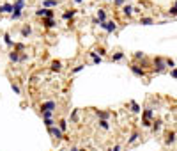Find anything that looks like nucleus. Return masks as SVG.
<instances>
[{
  "label": "nucleus",
  "instance_id": "obj_31",
  "mask_svg": "<svg viewBox=\"0 0 177 151\" xmlns=\"http://www.w3.org/2000/svg\"><path fill=\"white\" fill-rule=\"evenodd\" d=\"M126 0H114V5L115 7H121V5H124Z\"/></svg>",
  "mask_w": 177,
  "mask_h": 151
},
{
  "label": "nucleus",
  "instance_id": "obj_22",
  "mask_svg": "<svg viewBox=\"0 0 177 151\" xmlns=\"http://www.w3.org/2000/svg\"><path fill=\"white\" fill-rule=\"evenodd\" d=\"M90 57H92V60L94 62H96V64H99V62H101V57H99V55H97V53H96V52H90Z\"/></svg>",
  "mask_w": 177,
  "mask_h": 151
},
{
  "label": "nucleus",
  "instance_id": "obj_16",
  "mask_svg": "<svg viewBox=\"0 0 177 151\" xmlns=\"http://www.w3.org/2000/svg\"><path fill=\"white\" fill-rule=\"evenodd\" d=\"M52 70L53 71H60L62 70V62H60V60H53L52 62Z\"/></svg>",
  "mask_w": 177,
  "mask_h": 151
},
{
  "label": "nucleus",
  "instance_id": "obj_30",
  "mask_svg": "<svg viewBox=\"0 0 177 151\" xmlns=\"http://www.w3.org/2000/svg\"><path fill=\"white\" fill-rule=\"evenodd\" d=\"M135 59H145V53H144V52H136Z\"/></svg>",
  "mask_w": 177,
  "mask_h": 151
},
{
  "label": "nucleus",
  "instance_id": "obj_2",
  "mask_svg": "<svg viewBox=\"0 0 177 151\" xmlns=\"http://www.w3.org/2000/svg\"><path fill=\"white\" fill-rule=\"evenodd\" d=\"M44 110L55 112V110H57V101H53V100L43 101V103H41V112H44Z\"/></svg>",
  "mask_w": 177,
  "mask_h": 151
},
{
  "label": "nucleus",
  "instance_id": "obj_23",
  "mask_svg": "<svg viewBox=\"0 0 177 151\" xmlns=\"http://www.w3.org/2000/svg\"><path fill=\"white\" fill-rule=\"evenodd\" d=\"M59 128H60L62 131H66V130H67V121H66V119H60V121H59Z\"/></svg>",
  "mask_w": 177,
  "mask_h": 151
},
{
  "label": "nucleus",
  "instance_id": "obj_1",
  "mask_svg": "<svg viewBox=\"0 0 177 151\" xmlns=\"http://www.w3.org/2000/svg\"><path fill=\"white\" fill-rule=\"evenodd\" d=\"M154 70H156V73H163V71L167 70V59H163V57H154Z\"/></svg>",
  "mask_w": 177,
  "mask_h": 151
},
{
  "label": "nucleus",
  "instance_id": "obj_37",
  "mask_svg": "<svg viewBox=\"0 0 177 151\" xmlns=\"http://www.w3.org/2000/svg\"><path fill=\"white\" fill-rule=\"evenodd\" d=\"M4 41H5V43H7V45H12V41H11V38H9V36H7V34H5V36H4Z\"/></svg>",
  "mask_w": 177,
  "mask_h": 151
},
{
  "label": "nucleus",
  "instance_id": "obj_14",
  "mask_svg": "<svg viewBox=\"0 0 177 151\" xmlns=\"http://www.w3.org/2000/svg\"><path fill=\"white\" fill-rule=\"evenodd\" d=\"M97 126H99V128H103V130H110V124H108V121H106V119H99V121H97Z\"/></svg>",
  "mask_w": 177,
  "mask_h": 151
},
{
  "label": "nucleus",
  "instance_id": "obj_20",
  "mask_svg": "<svg viewBox=\"0 0 177 151\" xmlns=\"http://www.w3.org/2000/svg\"><path fill=\"white\" fill-rule=\"evenodd\" d=\"M96 116L99 119H108V112H104V110H96Z\"/></svg>",
  "mask_w": 177,
  "mask_h": 151
},
{
  "label": "nucleus",
  "instance_id": "obj_3",
  "mask_svg": "<svg viewBox=\"0 0 177 151\" xmlns=\"http://www.w3.org/2000/svg\"><path fill=\"white\" fill-rule=\"evenodd\" d=\"M175 139H177V133L174 130H168L167 133H165V144H167V146H172V144L175 142Z\"/></svg>",
  "mask_w": 177,
  "mask_h": 151
},
{
  "label": "nucleus",
  "instance_id": "obj_11",
  "mask_svg": "<svg viewBox=\"0 0 177 151\" xmlns=\"http://www.w3.org/2000/svg\"><path fill=\"white\" fill-rule=\"evenodd\" d=\"M106 32H108V34H112V32H115V30H117V25H115V21H106Z\"/></svg>",
  "mask_w": 177,
  "mask_h": 151
},
{
  "label": "nucleus",
  "instance_id": "obj_10",
  "mask_svg": "<svg viewBox=\"0 0 177 151\" xmlns=\"http://www.w3.org/2000/svg\"><path fill=\"white\" fill-rule=\"evenodd\" d=\"M140 23H142V25H152V23H156V21H154V18H151V16H142V18H140Z\"/></svg>",
  "mask_w": 177,
  "mask_h": 151
},
{
  "label": "nucleus",
  "instance_id": "obj_41",
  "mask_svg": "<svg viewBox=\"0 0 177 151\" xmlns=\"http://www.w3.org/2000/svg\"><path fill=\"white\" fill-rule=\"evenodd\" d=\"M103 2H114V0H103Z\"/></svg>",
  "mask_w": 177,
  "mask_h": 151
},
{
  "label": "nucleus",
  "instance_id": "obj_32",
  "mask_svg": "<svg viewBox=\"0 0 177 151\" xmlns=\"http://www.w3.org/2000/svg\"><path fill=\"white\" fill-rule=\"evenodd\" d=\"M78 114H80L78 110H73V114H71V121H73V123H74L76 119H78Z\"/></svg>",
  "mask_w": 177,
  "mask_h": 151
},
{
  "label": "nucleus",
  "instance_id": "obj_24",
  "mask_svg": "<svg viewBox=\"0 0 177 151\" xmlns=\"http://www.w3.org/2000/svg\"><path fill=\"white\" fill-rule=\"evenodd\" d=\"M23 5H25L23 2H16V4H14V13H21V9H23Z\"/></svg>",
  "mask_w": 177,
  "mask_h": 151
},
{
  "label": "nucleus",
  "instance_id": "obj_8",
  "mask_svg": "<svg viewBox=\"0 0 177 151\" xmlns=\"http://www.w3.org/2000/svg\"><path fill=\"white\" fill-rule=\"evenodd\" d=\"M55 5H59V0H44L43 2V7L44 9H50V7H55Z\"/></svg>",
  "mask_w": 177,
  "mask_h": 151
},
{
  "label": "nucleus",
  "instance_id": "obj_42",
  "mask_svg": "<svg viewBox=\"0 0 177 151\" xmlns=\"http://www.w3.org/2000/svg\"><path fill=\"white\" fill-rule=\"evenodd\" d=\"M18 2H23V4H25V0H18Z\"/></svg>",
  "mask_w": 177,
  "mask_h": 151
},
{
  "label": "nucleus",
  "instance_id": "obj_26",
  "mask_svg": "<svg viewBox=\"0 0 177 151\" xmlns=\"http://www.w3.org/2000/svg\"><path fill=\"white\" fill-rule=\"evenodd\" d=\"M167 66L170 68V70H174V68H175V60L174 59H167Z\"/></svg>",
  "mask_w": 177,
  "mask_h": 151
},
{
  "label": "nucleus",
  "instance_id": "obj_21",
  "mask_svg": "<svg viewBox=\"0 0 177 151\" xmlns=\"http://www.w3.org/2000/svg\"><path fill=\"white\" fill-rule=\"evenodd\" d=\"M122 59H124V53L122 52H117V53L112 55V60H122Z\"/></svg>",
  "mask_w": 177,
  "mask_h": 151
},
{
  "label": "nucleus",
  "instance_id": "obj_28",
  "mask_svg": "<svg viewBox=\"0 0 177 151\" xmlns=\"http://www.w3.org/2000/svg\"><path fill=\"white\" fill-rule=\"evenodd\" d=\"M44 124H46L48 128H52V126H55V121L53 119H44Z\"/></svg>",
  "mask_w": 177,
  "mask_h": 151
},
{
  "label": "nucleus",
  "instance_id": "obj_39",
  "mask_svg": "<svg viewBox=\"0 0 177 151\" xmlns=\"http://www.w3.org/2000/svg\"><path fill=\"white\" fill-rule=\"evenodd\" d=\"M71 151H80V149H78V148H74V146H73V148H71Z\"/></svg>",
  "mask_w": 177,
  "mask_h": 151
},
{
  "label": "nucleus",
  "instance_id": "obj_36",
  "mask_svg": "<svg viewBox=\"0 0 177 151\" xmlns=\"http://www.w3.org/2000/svg\"><path fill=\"white\" fill-rule=\"evenodd\" d=\"M20 16H21V13H12V14H11V18H12V20H18Z\"/></svg>",
  "mask_w": 177,
  "mask_h": 151
},
{
  "label": "nucleus",
  "instance_id": "obj_13",
  "mask_svg": "<svg viewBox=\"0 0 177 151\" xmlns=\"http://www.w3.org/2000/svg\"><path fill=\"white\" fill-rule=\"evenodd\" d=\"M161 126H163V121H154V123H152V131H154V133H158V131L161 130Z\"/></svg>",
  "mask_w": 177,
  "mask_h": 151
},
{
  "label": "nucleus",
  "instance_id": "obj_17",
  "mask_svg": "<svg viewBox=\"0 0 177 151\" xmlns=\"http://www.w3.org/2000/svg\"><path fill=\"white\" fill-rule=\"evenodd\" d=\"M30 32H32L30 25H25V27L21 29V36H23V38H27V36H30Z\"/></svg>",
  "mask_w": 177,
  "mask_h": 151
},
{
  "label": "nucleus",
  "instance_id": "obj_18",
  "mask_svg": "<svg viewBox=\"0 0 177 151\" xmlns=\"http://www.w3.org/2000/svg\"><path fill=\"white\" fill-rule=\"evenodd\" d=\"M74 14H76V11H66V13L62 14V18H64V20H71Z\"/></svg>",
  "mask_w": 177,
  "mask_h": 151
},
{
  "label": "nucleus",
  "instance_id": "obj_19",
  "mask_svg": "<svg viewBox=\"0 0 177 151\" xmlns=\"http://www.w3.org/2000/svg\"><path fill=\"white\" fill-rule=\"evenodd\" d=\"M9 59L12 60V62H18V60H20V55H18V52H16V50L11 52V53H9Z\"/></svg>",
  "mask_w": 177,
  "mask_h": 151
},
{
  "label": "nucleus",
  "instance_id": "obj_15",
  "mask_svg": "<svg viewBox=\"0 0 177 151\" xmlns=\"http://www.w3.org/2000/svg\"><path fill=\"white\" fill-rule=\"evenodd\" d=\"M138 139H140V133H138V131H133V135L129 137V141H128V144L131 146V144H135V142L138 141Z\"/></svg>",
  "mask_w": 177,
  "mask_h": 151
},
{
  "label": "nucleus",
  "instance_id": "obj_34",
  "mask_svg": "<svg viewBox=\"0 0 177 151\" xmlns=\"http://www.w3.org/2000/svg\"><path fill=\"white\" fill-rule=\"evenodd\" d=\"M23 48H25V46H23L21 43H14V50H23Z\"/></svg>",
  "mask_w": 177,
  "mask_h": 151
},
{
  "label": "nucleus",
  "instance_id": "obj_12",
  "mask_svg": "<svg viewBox=\"0 0 177 151\" xmlns=\"http://www.w3.org/2000/svg\"><path fill=\"white\" fill-rule=\"evenodd\" d=\"M43 23H44V27H48V29H52V27H55V25H57L53 18H43Z\"/></svg>",
  "mask_w": 177,
  "mask_h": 151
},
{
  "label": "nucleus",
  "instance_id": "obj_29",
  "mask_svg": "<svg viewBox=\"0 0 177 151\" xmlns=\"http://www.w3.org/2000/svg\"><path fill=\"white\" fill-rule=\"evenodd\" d=\"M85 68V64H78V66H74L73 68V73H78V71H82Z\"/></svg>",
  "mask_w": 177,
  "mask_h": 151
},
{
  "label": "nucleus",
  "instance_id": "obj_43",
  "mask_svg": "<svg viewBox=\"0 0 177 151\" xmlns=\"http://www.w3.org/2000/svg\"><path fill=\"white\" fill-rule=\"evenodd\" d=\"M80 151H87V149H80Z\"/></svg>",
  "mask_w": 177,
  "mask_h": 151
},
{
  "label": "nucleus",
  "instance_id": "obj_33",
  "mask_svg": "<svg viewBox=\"0 0 177 151\" xmlns=\"http://www.w3.org/2000/svg\"><path fill=\"white\" fill-rule=\"evenodd\" d=\"M11 87H12V91H14V92H16V94H21L20 87H18V85H16V84H12V85H11Z\"/></svg>",
  "mask_w": 177,
  "mask_h": 151
},
{
  "label": "nucleus",
  "instance_id": "obj_35",
  "mask_svg": "<svg viewBox=\"0 0 177 151\" xmlns=\"http://www.w3.org/2000/svg\"><path fill=\"white\" fill-rule=\"evenodd\" d=\"M121 149H122V146L117 144V146H114V148H110V149H106V151H121Z\"/></svg>",
  "mask_w": 177,
  "mask_h": 151
},
{
  "label": "nucleus",
  "instance_id": "obj_44",
  "mask_svg": "<svg viewBox=\"0 0 177 151\" xmlns=\"http://www.w3.org/2000/svg\"><path fill=\"white\" fill-rule=\"evenodd\" d=\"M43 2H44V0H43Z\"/></svg>",
  "mask_w": 177,
  "mask_h": 151
},
{
  "label": "nucleus",
  "instance_id": "obj_27",
  "mask_svg": "<svg viewBox=\"0 0 177 151\" xmlns=\"http://www.w3.org/2000/svg\"><path fill=\"white\" fill-rule=\"evenodd\" d=\"M131 110H133V112H140V107H138V103H136V101H131Z\"/></svg>",
  "mask_w": 177,
  "mask_h": 151
},
{
  "label": "nucleus",
  "instance_id": "obj_7",
  "mask_svg": "<svg viewBox=\"0 0 177 151\" xmlns=\"http://www.w3.org/2000/svg\"><path fill=\"white\" fill-rule=\"evenodd\" d=\"M0 13H14V4H4V5H0Z\"/></svg>",
  "mask_w": 177,
  "mask_h": 151
},
{
  "label": "nucleus",
  "instance_id": "obj_5",
  "mask_svg": "<svg viewBox=\"0 0 177 151\" xmlns=\"http://www.w3.org/2000/svg\"><path fill=\"white\" fill-rule=\"evenodd\" d=\"M48 131H50V135H53L55 139H64V131L60 130V128H57V126H52V128H48Z\"/></svg>",
  "mask_w": 177,
  "mask_h": 151
},
{
  "label": "nucleus",
  "instance_id": "obj_25",
  "mask_svg": "<svg viewBox=\"0 0 177 151\" xmlns=\"http://www.w3.org/2000/svg\"><path fill=\"white\" fill-rule=\"evenodd\" d=\"M41 114H43V119H52V116H53V112H50V110H44Z\"/></svg>",
  "mask_w": 177,
  "mask_h": 151
},
{
  "label": "nucleus",
  "instance_id": "obj_6",
  "mask_svg": "<svg viewBox=\"0 0 177 151\" xmlns=\"http://www.w3.org/2000/svg\"><path fill=\"white\" fill-rule=\"evenodd\" d=\"M122 13H124L126 16L129 18V16H131V14L135 13V7H133L131 4H124V5H122Z\"/></svg>",
  "mask_w": 177,
  "mask_h": 151
},
{
  "label": "nucleus",
  "instance_id": "obj_38",
  "mask_svg": "<svg viewBox=\"0 0 177 151\" xmlns=\"http://www.w3.org/2000/svg\"><path fill=\"white\" fill-rule=\"evenodd\" d=\"M170 75H172V77H174V78L177 80V68H174V70L170 71Z\"/></svg>",
  "mask_w": 177,
  "mask_h": 151
},
{
  "label": "nucleus",
  "instance_id": "obj_9",
  "mask_svg": "<svg viewBox=\"0 0 177 151\" xmlns=\"http://www.w3.org/2000/svg\"><path fill=\"white\" fill-rule=\"evenodd\" d=\"M96 14H97V20H99V25L106 21V13H104V9H97V13H96Z\"/></svg>",
  "mask_w": 177,
  "mask_h": 151
},
{
  "label": "nucleus",
  "instance_id": "obj_40",
  "mask_svg": "<svg viewBox=\"0 0 177 151\" xmlns=\"http://www.w3.org/2000/svg\"><path fill=\"white\" fill-rule=\"evenodd\" d=\"M74 2H76V4H80V2H83V0H74Z\"/></svg>",
  "mask_w": 177,
  "mask_h": 151
},
{
  "label": "nucleus",
  "instance_id": "obj_4",
  "mask_svg": "<svg viewBox=\"0 0 177 151\" xmlns=\"http://www.w3.org/2000/svg\"><path fill=\"white\" fill-rule=\"evenodd\" d=\"M129 68H131V71H133V75H136V77H145V70H144V68H142L140 64L133 62V64H131Z\"/></svg>",
  "mask_w": 177,
  "mask_h": 151
}]
</instances>
